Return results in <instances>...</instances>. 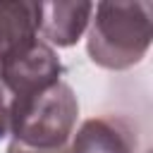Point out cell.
Wrapping results in <instances>:
<instances>
[{
	"mask_svg": "<svg viewBox=\"0 0 153 153\" xmlns=\"http://www.w3.org/2000/svg\"><path fill=\"white\" fill-rule=\"evenodd\" d=\"M86 50L91 62L105 69H129L143 60L153 38V5L98 2L93 5Z\"/></svg>",
	"mask_w": 153,
	"mask_h": 153,
	"instance_id": "cell-1",
	"label": "cell"
},
{
	"mask_svg": "<svg viewBox=\"0 0 153 153\" xmlns=\"http://www.w3.org/2000/svg\"><path fill=\"white\" fill-rule=\"evenodd\" d=\"M7 153H72V148H69V146H60V148H31V146L10 141Z\"/></svg>",
	"mask_w": 153,
	"mask_h": 153,
	"instance_id": "cell-8",
	"label": "cell"
},
{
	"mask_svg": "<svg viewBox=\"0 0 153 153\" xmlns=\"http://www.w3.org/2000/svg\"><path fill=\"white\" fill-rule=\"evenodd\" d=\"M93 14V2L88 0H53L38 2V33L48 45L69 48L86 31Z\"/></svg>",
	"mask_w": 153,
	"mask_h": 153,
	"instance_id": "cell-4",
	"label": "cell"
},
{
	"mask_svg": "<svg viewBox=\"0 0 153 153\" xmlns=\"http://www.w3.org/2000/svg\"><path fill=\"white\" fill-rule=\"evenodd\" d=\"M76 117H79V100L72 86L60 79L33 96L12 100L10 136L12 141L31 148L69 146Z\"/></svg>",
	"mask_w": 153,
	"mask_h": 153,
	"instance_id": "cell-2",
	"label": "cell"
},
{
	"mask_svg": "<svg viewBox=\"0 0 153 153\" xmlns=\"http://www.w3.org/2000/svg\"><path fill=\"white\" fill-rule=\"evenodd\" d=\"M62 72L65 67L53 45L36 38L29 48H24L0 69V86L12 96V100H17L33 96L48 88L50 84L60 81Z\"/></svg>",
	"mask_w": 153,
	"mask_h": 153,
	"instance_id": "cell-3",
	"label": "cell"
},
{
	"mask_svg": "<svg viewBox=\"0 0 153 153\" xmlns=\"http://www.w3.org/2000/svg\"><path fill=\"white\" fill-rule=\"evenodd\" d=\"M10 127H12V96L0 86V141L10 136Z\"/></svg>",
	"mask_w": 153,
	"mask_h": 153,
	"instance_id": "cell-7",
	"label": "cell"
},
{
	"mask_svg": "<svg viewBox=\"0 0 153 153\" xmlns=\"http://www.w3.org/2000/svg\"><path fill=\"white\" fill-rule=\"evenodd\" d=\"M72 153H136V136L120 117L86 120L69 143Z\"/></svg>",
	"mask_w": 153,
	"mask_h": 153,
	"instance_id": "cell-6",
	"label": "cell"
},
{
	"mask_svg": "<svg viewBox=\"0 0 153 153\" xmlns=\"http://www.w3.org/2000/svg\"><path fill=\"white\" fill-rule=\"evenodd\" d=\"M38 38V2L0 0V69Z\"/></svg>",
	"mask_w": 153,
	"mask_h": 153,
	"instance_id": "cell-5",
	"label": "cell"
}]
</instances>
